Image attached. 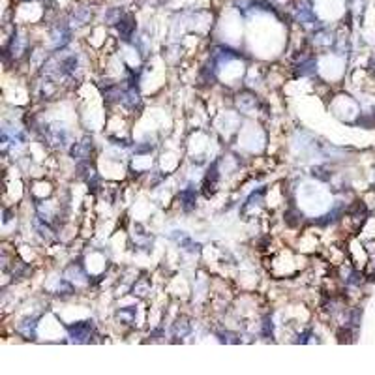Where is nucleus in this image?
Returning <instances> with one entry per match:
<instances>
[{
	"label": "nucleus",
	"instance_id": "1",
	"mask_svg": "<svg viewBox=\"0 0 375 375\" xmlns=\"http://www.w3.org/2000/svg\"><path fill=\"white\" fill-rule=\"evenodd\" d=\"M92 330H94L92 321H81V323H75V325H71L68 328L71 342H77V344L88 342V338L92 336Z\"/></svg>",
	"mask_w": 375,
	"mask_h": 375
},
{
	"label": "nucleus",
	"instance_id": "2",
	"mask_svg": "<svg viewBox=\"0 0 375 375\" xmlns=\"http://www.w3.org/2000/svg\"><path fill=\"white\" fill-rule=\"evenodd\" d=\"M133 32H135V17L130 15V13H126V15L120 19V23H118V34H120V38L124 39V41H130L133 36Z\"/></svg>",
	"mask_w": 375,
	"mask_h": 375
},
{
	"label": "nucleus",
	"instance_id": "3",
	"mask_svg": "<svg viewBox=\"0 0 375 375\" xmlns=\"http://www.w3.org/2000/svg\"><path fill=\"white\" fill-rule=\"evenodd\" d=\"M70 36L71 32L70 28H68V24H56L55 28H53V45L58 49V47H64L70 43Z\"/></svg>",
	"mask_w": 375,
	"mask_h": 375
},
{
	"label": "nucleus",
	"instance_id": "4",
	"mask_svg": "<svg viewBox=\"0 0 375 375\" xmlns=\"http://www.w3.org/2000/svg\"><path fill=\"white\" fill-rule=\"evenodd\" d=\"M90 150H92V139L85 137L81 143H77V145L73 147L71 156H73V160H86V158L90 156Z\"/></svg>",
	"mask_w": 375,
	"mask_h": 375
},
{
	"label": "nucleus",
	"instance_id": "5",
	"mask_svg": "<svg viewBox=\"0 0 375 375\" xmlns=\"http://www.w3.org/2000/svg\"><path fill=\"white\" fill-rule=\"evenodd\" d=\"M216 186H218V165L214 164L212 169L208 171V175H206V179H204V195L206 197L214 195Z\"/></svg>",
	"mask_w": 375,
	"mask_h": 375
},
{
	"label": "nucleus",
	"instance_id": "6",
	"mask_svg": "<svg viewBox=\"0 0 375 375\" xmlns=\"http://www.w3.org/2000/svg\"><path fill=\"white\" fill-rule=\"evenodd\" d=\"M195 199H197V193L195 189H191V188H188V189H184L182 193H180V201H182V208L186 212H189L191 208H195Z\"/></svg>",
	"mask_w": 375,
	"mask_h": 375
},
{
	"label": "nucleus",
	"instance_id": "7",
	"mask_svg": "<svg viewBox=\"0 0 375 375\" xmlns=\"http://www.w3.org/2000/svg\"><path fill=\"white\" fill-rule=\"evenodd\" d=\"M88 19H90V11L86 8H77L73 13H71V21H73V24H77V26H83V24L88 23Z\"/></svg>",
	"mask_w": 375,
	"mask_h": 375
},
{
	"label": "nucleus",
	"instance_id": "8",
	"mask_svg": "<svg viewBox=\"0 0 375 375\" xmlns=\"http://www.w3.org/2000/svg\"><path fill=\"white\" fill-rule=\"evenodd\" d=\"M297 15H298V19H300L302 23L313 21L312 8H310V4H308V2H304V4H300V6H298V8H297Z\"/></svg>",
	"mask_w": 375,
	"mask_h": 375
},
{
	"label": "nucleus",
	"instance_id": "9",
	"mask_svg": "<svg viewBox=\"0 0 375 375\" xmlns=\"http://www.w3.org/2000/svg\"><path fill=\"white\" fill-rule=\"evenodd\" d=\"M315 68H317V62L313 58H308V60L298 64V75H310L315 71Z\"/></svg>",
	"mask_w": 375,
	"mask_h": 375
},
{
	"label": "nucleus",
	"instance_id": "10",
	"mask_svg": "<svg viewBox=\"0 0 375 375\" xmlns=\"http://www.w3.org/2000/svg\"><path fill=\"white\" fill-rule=\"evenodd\" d=\"M122 17H124V15H122V9L117 8V9H111L109 13L105 15V19H107V23H109V24H118Z\"/></svg>",
	"mask_w": 375,
	"mask_h": 375
},
{
	"label": "nucleus",
	"instance_id": "11",
	"mask_svg": "<svg viewBox=\"0 0 375 375\" xmlns=\"http://www.w3.org/2000/svg\"><path fill=\"white\" fill-rule=\"evenodd\" d=\"M189 332V325L186 323V319H179L175 323V334H180V336H186Z\"/></svg>",
	"mask_w": 375,
	"mask_h": 375
},
{
	"label": "nucleus",
	"instance_id": "12",
	"mask_svg": "<svg viewBox=\"0 0 375 375\" xmlns=\"http://www.w3.org/2000/svg\"><path fill=\"white\" fill-rule=\"evenodd\" d=\"M149 289H150V283H149V281H147V280H141L139 283H137V285L133 287V293H135V291H139L137 295H147V291H149Z\"/></svg>",
	"mask_w": 375,
	"mask_h": 375
}]
</instances>
